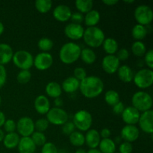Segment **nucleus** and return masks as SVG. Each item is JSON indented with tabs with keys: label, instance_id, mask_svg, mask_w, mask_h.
Wrapping results in <instances>:
<instances>
[{
	"label": "nucleus",
	"instance_id": "nucleus-53",
	"mask_svg": "<svg viewBox=\"0 0 153 153\" xmlns=\"http://www.w3.org/2000/svg\"><path fill=\"white\" fill-rule=\"evenodd\" d=\"M6 120V117H5V115L3 113L2 111H0V128L1 127H2L4 126V123H5Z\"/></svg>",
	"mask_w": 153,
	"mask_h": 153
},
{
	"label": "nucleus",
	"instance_id": "nucleus-26",
	"mask_svg": "<svg viewBox=\"0 0 153 153\" xmlns=\"http://www.w3.org/2000/svg\"><path fill=\"white\" fill-rule=\"evenodd\" d=\"M102 46L103 50L107 55H116L119 49V45H118L117 41L111 37H108V38L105 39Z\"/></svg>",
	"mask_w": 153,
	"mask_h": 153
},
{
	"label": "nucleus",
	"instance_id": "nucleus-23",
	"mask_svg": "<svg viewBox=\"0 0 153 153\" xmlns=\"http://www.w3.org/2000/svg\"><path fill=\"white\" fill-rule=\"evenodd\" d=\"M117 73L120 80L124 83H129L133 81L134 73L132 69L126 64L120 66Z\"/></svg>",
	"mask_w": 153,
	"mask_h": 153
},
{
	"label": "nucleus",
	"instance_id": "nucleus-47",
	"mask_svg": "<svg viewBox=\"0 0 153 153\" xmlns=\"http://www.w3.org/2000/svg\"><path fill=\"white\" fill-rule=\"evenodd\" d=\"M70 20L72 21L73 23L79 24V25H81L82 22H84V15L82 14V13H79V12L72 13Z\"/></svg>",
	"mask_w": 153,
	"mask_h": 153
},
{
	"label": "nucleus",
	"instance_id": "nucleus-19",
	"mask_svg": "<svg viewBox=\"0 0 153 153\" xmlns=\"http://www.w3.org/2000/svg\"><path fill=\"white\" fill-rule=\"evenodd\" d=\"M85 143L90 149H97L100 141L101 137L100 135V131L97 129H89L86 131L85 135Z\"/></svg>",
	"mask_w": 153,
	"mask_h": 153
},
{
	"label": "nucleus",
	"instance_id": "nucleus-40",
	"mask_svg": "<svg viewBox=\"0 0 153 153\" xmlns=\"http://www.w3.org/2000/svg\"><path fill=\"white\" fill-rule=\"evenodd\" d=\"M87 76H88L87 72L83 67H76L73 70V77L76 78L79 82H82V80H84Z\"/></svg>",
	"mask_w": 153,
	"mask_h": 153
},
{
	"label": "nucleus",
	"instance_id": "nucleus-31",
	"mask_svg": "<svg viewBox=\"0 0 153 153\" xmlns=\"http://www.w3.org/2000/svg\"><path fill=\"white\" fill-rule=\"evenodd\" d=\"M75 4L78 12L82 14H86L93 9L94 2L92 0H77Z\"/></svg>",
	"mask_w": 153,
	"mask_h": 153
},
{
	"label": "nucleus",
	"instance_id": "nucleus-33",
	"mask_svg": "<svg viewBox=\"0 0 153 153\" xmlns=\"http://www.w3.org/2000/svg\"><path fill=\"white\" fill-rule=\"evenodd\" d=\"M35 8L39 13H46L49 12L52 7V1L51 0H37L34 3Z\"/></svg>",
	"mask_w": 153,
	"mask_h": 153
},
{
	"label": "nucleus",
	"instance_id": "nucleus-32",
	"mask_svg": "<svg viewBox=\"0 0 153 153\" xmlns=\"http://www.w3.org/2000/svg\"><path fill=\"white\" fill-rule=\"evenodd\" d=\"M69 140L73 146L81 147L85 144V135L79 131H75L69 135Z\"/></svg>",
	"mask_w": 153,
	"mask_h": 153
},
{
	"label": "nucleus",
	"instance_id": "nucleus-18",
	"mask_svg": "<svg viewBox=\"0 0 153 153\" xmlns=\"http://www.w3.org/2000/svg\"><path fill=\"white\" fill-rule=\"evenodd\" d=\"M34 107L36 111L40 114H46L51 108L50 102L46 96L40 95L36 97L34 102Z\"/></svg>",
	"mask_w": 153,
	"mask_h": 153
},
{
	"label": "nucleus",
	"instance_id": "nucleus-29",
	"mask_svg": "<svg viewBox=\"0 0 153 153\" xmlns=\"http://www.w3.org/2000/svg\"><path fill=\"white\" fill-rule=\"evenodd\" d=\"M80 58L85 64L91 65L94 64L97 60V55L91 48H84L81 51Z\"/></svg>",
	"mask_w": 153,
	"mask_h": 153
},
{
	"label": "nucleus",
	"instance_id": "nucleus-3",
	"mask_svg": "<svg viewBox=\"0 0 153 153\" xmlns=\"http://www.w3.org/2000/svg\"><path fill=\"white\" fill-rule=\"evenodd\" d=\"M83 40L89 48H99L102 45L105 35L102 30L99 27H88L85 29Z\"/></svg>",
	"mask_w": 153,
	"mask_h": 153
},
{
	"label": "nucleus",
	"instance_id": "nucleus-10",
	"mask_svg": "<svg viewBox=\"0 0 153 153\" xmlns=\"http://www.w3.org/2000/svg\"><path fill=\"white\" fill-rule=\"evenodd\" d=\"M34 131V122L29 117H22L16 122V131L19 135L31 137Z\"/></svg>",
	"mask_w": 153,
	"mask_h": 153
},
{
	"label": "nucleus",
	"instance_id": "nucleus-14",
	"mask_svg": "<svg viewBox=\"0 0 153 153\" xmlns=\"http://www.w3.org/2000/svg\"><path fill=\"white\" fill-rule=\"evenodd\" d=\"M140 136V129L136 126L126 125L120 131V137L124 141L133 143L138 139Z\"/></svg>",
	"mask_w": 153,
	"mask_h": 153
},
{
	"label": "nucleus",
	"instance_id": "nucleus-11",
	"mask_svg": "<svg viewBox=\"0 0 153 153\" xmlns=\"http://www.w3.org/2000/svg\"><path fill=\"white\" fill-rule=\"evenodd\" d=\"M53 64V57L49 52H40L34 58V65L37 70L44 71Z\"/></svg>",
	"mask_w": 153,
	"mask_h": 153
},
{
	"label": "nucleus",
	"instance_id": "nucleus-48",
	"mask_svg": "<svg viewBox=\"0 0 153 153\" xmlns=\"http://www.w3.org/2000/svg\"><path fill=\"white\" fill-rule=\"evenodd\" d=\"M7 70L4 66L0 65V89L5 85L7 82Z\"/></svg>",
	"mask_w": 153,
	"mask_h": 153
},
{
	"label": "nucleus",
	"instance_id": "nucleus-7",
	"mask_svg": "<svg viewBox=\"0 0 153 153\" xmlns=\"http://www.w3.org/2000/svg\"><path fill=\"white\" fill-rule=\"evenodd\" d=\"M133 82L134 85L140 89H147L153 84V71L148 68H143L138 70L134 75Z\"/></svg>",
	"mask_w": 153,
	"mask_h": 153
},
{
	"label": "nucleus",
	"instance_id": "nucleus-22",
	"mask_svg": "<svg viewBox=\"0 0 153 153\" xmlns=\"http://www.w3.org/2000/svg\"><path fill=\"white\" fill-rule=\"evenodd\" d=\"M61 86L62 91H64L65 93L73 94V93L76 92L78 90H79L80 82L73 76H70L64 79Z\"/></svg>",
	"mask_w": 153,
	"mask_h": 153
},
{
	"label": "nucleus",
	"instance_id": "nucleus-25",
	"mask_svg": "<svg viewBox=\"0 0 153 153\" xmlns=\"http://www.w3.org/2000/svg\"><path fill=\"white\" fill-rule=\"evenodd\" d=\"M100 13L97 10L92 9L84 16V22L87 27H95L100 21Z\"/></svg>",
	"mask_w": 153,
	"mask_h": 153
},
{
	"label": "nucleus",
	"instance_id": "nucleus-24",
	"mask_svg": "<svg viewBox=\"0 0 153 153\" xmlns=\"http://www.w3.org/2000/svg\"><path fill=\"white\" fill-rule=\"evenodd\" d=\"M45 91L48 97L53 99L61 97L63 92L61 85L56 82H49L45 88Z\"/></svg>",
	"mask_w": 153,
	"mask_h": 153
},
{
	"label": "nucleus",
	"instance_id": "nucleus-39",
	"mask_svg": "<svg viewBox=\"0 0 153 153\" xmlns=\"http://www.w3.org/2000/svg\"><path fill=\"white\" fill-rule=\"evenodd\" d=\"M49 123L48 122L46 118H40L38 119L35 123H34V129L36 131L39 132H44L49 128Z\"/></svg>",
	"mask_w": 153,
	"mask_h": 153
},
{
	"label": "nucleus",
	"instance_id": "nucleus-51",
	"mask_svg": "<svg viewBox=\"0 0 153 153\" xmlns=\"http://www.w3.org/2000/svg\"><path fill=\"white\" fill-rule=\"evenodd\" d=\"M54 104H55V107L61 108L63 106V105H64V102H63V100L61 97H58V98L55 99V100H54Z\"/></svg>",
	"mask_w": 153,
	"mask_h": 153
},
{
	"label": "nucleus",
	"instance_id": "nucleus-12",
	"mask_svg": "<svg viewBox=\"0 0 153 153\" xmlns=\"http://www.w3.org/2000/svg\"><path fill=\"white\" fill-rule=\"evenodd\" d=\"M137 123L142 131L152 135L153 134V111L149 110L140 113Z\"/></svg>",
	"mask_w": 153,
	"mask_h": 153
},
{
	"label": "nucleus",
	"instance_id": "nucleus-36",
	"mask_svg": "<svg viewBox=\"0 0 153 153\" xmlns=\"http://www.w3.org/2000/svg\"><path fill=\"white\" fill-rule=\"evenodd\" d=\"M131 52L137 57H143L146 52V47L142 41H134L131 45Z\"/></svg>",
	"mask_w": 153,
	"mask_h": 153
},
{
	"label": "nucleus",
	"instance_id": "nucleus-58",
	"mask_svg": "<svg viewBox=\"0 0 153 153\" xmlns=\"http://www.w3.org/2000/svg\"><path fill=\"white\" fill-rule=\"evenodd\" d=\"M124 2L125 3H127V4H131V3H134V0H125L124 1Z\"/></svg>",
	"mask_w": 153,
	"mask_h": 153
},
{
	"label": "nucleus",
	"instance_id": "nucleus-49",
	"mask_svg": "<svg viewBox=\"0 0 153 153\" xmlns=\"http://www.w3.org/2000/svg\"><path fill=\"white\" fill-rule=\"evenodd\" d=\"M125 105H124L123 103L122 102L120 101L119 102L117 103L116 105L113 106L112 108V111H113V113L115 115H121L122 113L123 112L124 109H125Z\"/></svg>",
	"mask_w": 153,
	"mask_h": 153
},
{
	"label": "nucleus",
	"instance_id": "nucleus-6",
	"mask_svg": "<svg viewBox=\"0 0 153 153\" xmlns=\"http://www.w3.org/2000/svg\"><path fill=\"white\" fill-rule=\"evenodd\" d=\"M72 122L79 131H88L93 124L92 115L86 110H79L73 115Z\"/></svg>",
	"mask_w": 153,
	"mask_h": 153
},
{
	"label": "nucleus",
	"instance_id": "nucleus-1",
	"mask_svg": "<svg viewBox=\"0 0 153 153\" xmlns=\"http://www.w3.org/2000/svg\"><path fill=\"white\" fill-rule=\"evenodd\" d=\"M104 88V82L100 77L88 76L80 82L79 90L85 98L94 99L102 94Z\"/></svg>",
	"mask_w": 153,
	"mask_h": 153
},
{
	"label": "nucleus",
	"instance_id": "nucleus-35",
	"mask_svg": "<svg viewBox=\"0 0 153 153\" xmlns=\"http://www.w3.org/2000/svg\"><path fill=\"white\" fill-rule=\"evenodd\" d=\"M54 46V43L48 37H42L37 42V47L42 52H49Z\"/></svg>",
	"mask_w": 153,
	"mask_h": 153
},
{
	"label": "nucleus",
	"instance_id": "nucleus-42",
	"mask_svg": "<svg viewBox=\"0 0 153 153\" xmlns=\"http://www.w3.org/2000/svg\"><path fill=\"white\" fill-rule=\"evenodd\" d=\"M61 130H62L63 134H66V135H70L73 131H76V126L73 124L72 121H67V123L64 124L61 127Z\"/></svg>",
	"mask_w": 153,
	"mask_h": 153
},
{
	"label": "nucleus",
	"instance_id": "nucleus-21",
	"mask_svg": "<svg viewBox=\"0 0 153 153\" xmlns=\"http://www.w3.org/2000/svg\"><path fill=\"white\" fill-rule=\"evenodd\" d=\"M17 148L19 153H34L37 146L30 137H20Z\"/></svg>",
	"mask_w": 153,
	"mask_h": 153
},
{
	"label": "nucleus",
	"instance_id": "nucleus-37",
	"mask_svg": "<svg viewBox=\"0 0 153 153\" xmlns=\"http://www.w3.org/2000/svg\"><path fill=\"white\" fill-rule=\"evenodd\" d=\"M30 137L36 146H43L46 143V137L43 132L34 131Z\"/></svg>",
	"mask_w": 153,
	"mask_h": 153
},
{
	"label": "nucleus",
	"instance_id": "nucleus-28",
	"mask_svg": "<svg viewBox=\"0 0 153 153\" xmlns=\"http://www.w3.org/2000/svg\"><path fill=\"white\" fill-rule=\"evenodd\" d=\"M98 147L102 153H114L116 152L117 144L111 138L101 139Z\"/></svg>",
	"mask_w": 153,
	"mask_h": 153
},
{
	"label": "nucleus",
	"instance_id": "nucleus-60",
	"mask_svg": "<svg viewBox=\"0 0 153 153\" xmlns=\"http://www.w3.org/2000/svg\"><path fill=\"white\" fill-rule=\"evenodd\" d=\"M114 153H119V152H114Z\"/></svg>",
	"mask_w": 153,
	"mask_h": 153
},
{
	"label": "nucleus",
	"instance_id": "nucleus-15",
	"mask_svg": "<svg viewBox=\"0 0 153 153\" xmlns=\"http://www.w3.org/2000/svg\"><path fill=\"white\" fill-rule=\"evenodd\" d=\"M85 28L79 24L70 23L67 24L64 28V34L67 38L71 40H79L83 37Z\"/></svg>",
	"mask_w": 153,
	"mask_h": 153
},
{
	"label": "nucleus",
	"instance_id": "nucleus-5",
	"mask_svg": "<svg viewBox=\"0 0 153 153\" xmlns=\"http://www.w3.org/2000/svg\"><path fill=\"white\" fill-rule=\"evenodd\" d=\"M13 64L20 70H29L34 65V57L26 50H18L13 52Z\"/></svg>",
	"mask_w": 153,
	"mask_h": 153
},
{
	"label": "nucleus",
	"instance_id": "nucleus-55",
	"mask_svg": "<svg viewBox=\"0 0 153 153\" xmlns=\"http://www.w3.org/2000/svg\"><path fill=\"white\" fill-rule=\"evenodd\" d=\"M4 31V24H3L2 22H1V21H0V35H1V34H3Z\"/></svg>",
	"mask_w": 153,
	"mask_h": 153
},
{
	"label": "nucleus",
	"instance_id": "nucleus-46",
	"mask_svg": "<svg viewBox=\"0 0 153 153\" xmlns=\"http://www.w3.org/2000/svg\"><path fill=\"white\" fill-rule=\"evenodd\" d=\"M133 151V146L128 142H122L119 146V153H131Z\"/></svg>",
	"mask_w": 153,
	"mask_h": 153
},
{
	"label": "nucleus",
	"instance_id": "nucleus-56",
	"mask_svg": "<svg viewBox=\"0 0 153 153\" xmlns=\"http://www.w3.org/2000/svg\"><path fill=\"white\" fill-rule=\"evenodd\" d=\"M4 135H5V134H4V131H3L2 129H1V128H0V142L3 141V139H4Z\"/></svg>",
	"mask_w": 153,
	"mask_h": 153
},
{
	"label": "nucleus",
	"instance_id": "nucleus-8",
	"mask_svg": "<svg viewBox=\"0 0 153 153\" xmlns=\"http://www.w3.org/2000/svg\"><path fill=\"white\" fill-rule=\"evenodd\" d=\"M134 16L137 24L146 26L152 22L153 11L149 6L146 4H140L134 10Z\"/></svg>",
	"mask_w": 153,
	"mask_h": 153
},
{
	"label": "nucleus",
	"instance_id": "nucleus-52",
	"mask_svg": "<svg viewBox=\"0 0 153 153\" xmlns=\"http://www.w3.org/2000/svg\"><path fill=\"white\" fill-rule=\"evenodd\" d=\"M119 2L118 0H103L102 3L108 6H114Z\"/></svg>",
	"mask_w": 153,
	"mask_h": 153
},
{
	"label": "nucleus",
	"instance_id": "nucleus-9",
	"mask_svg": "<svg viewBox=\"0 0 153 153\" xmlns=\"http://www.w3.org/2000/svg\"><path fill=\"white\" fill-rule=\"evenodd\" d=\"M46 115V119L49 124L51 123L54 126H63L69 120L67 112L61 108H51Z\"/></svg>",
	"mask_w": 153,
	"mask_h": 153
},
{
	"label": "nucleus",
	"instance_id": "nucleus-34",
	"mask_svg": "<svg viewBox=\"0 0 153 153\" xmlns=\"http://www.w3.org/2000/svg\"><path fill=\"white\" fill-rule=\"evenodd\" d=\"M104 99L105 102L108 105L113 107L114 105L120 102V94L117 91H114V90H109L105 92Z\"/></svg>",
	"mask_w": 153,
	"mask_h": 153
},
{
	"label": "nucleus",
	"instance_id": "nucleus-17",
	"mask_svg": "<svg viewBox=\"0 0 153 153\" xmlns=\"http://www.w3.org/2000/svg\"><path fill=\"white\" fill-rule=\"evenodd\" d=\"M53 17L57 21L61 22H67L70 20L72 15V10L70 7L67 4H58L54 8L52 12Z\"/></svg>",
	"mask_w": 153,
	"mask_h": 153
},
{
	"label": "nucleus",
	"instance_id": "nucleus-41",
	"mask_svg": "<svg viewBox=\"0 0 153 153\" xmlns=\"http://www.w3.org/2000/svg\"><path fill=\"white\" fill-rule=\"evenodd\" d=\"M4 130L7 133L16 132V123L13 120L8 119L6 120L5 123H4Z\"/></svg>",
	"mask_w": 153,
	"mask_h": 153
},
{
	"label": "nucleus",
	"instance_id": "nucleus-44",
	"mask_svg": "<svg viewBox=\"0 0 153 153\" xmlns=\"http://www.w3.org/2000/svg\"><path fill=\"white\" fill-rule=\"evenodd\" d=\"M144 63L147 68L149 70L153 69V50L149 49V51H146V54L144 55Z\"/></svg>",
	"mask_w": 153,
	"mask_h": 153
},
{
	"label": "nucleus",
	"instance_id": "nucleus-38",
	"mask_svg": "<svg viewBox=\"0 0 153 153\" xmlns=\"http://www.w3.org/2000/svg\"><path fill=\"white\" fill-rule=\"evenodd\" d=\"M31 73L29 70H20L16 76V80L21 85H25L30 82Z\"/></svg>",
	"mask_w": 153,
	"mask_h": 153
},
{
	"label": "nucleus",
	"instance_id": "nucleus-50",
	"mask_svg": "<svg viewBox=\"0 0 153 153\" xmlns=\"http://www.w3.org/2000/svg\"><path fill=\"white\" fill-rule=\"evenodd\" d=\"M100 135L101 137V139L110 138V137L111 136V131L109 128H104L100 131Z\"/></svg>",
	"mask_w": 153,
	"mask_h": 153
},
{
	"label": "nucleus",
	"instance_id": "nucleus-57",
	"mask_svg": "<svg viewBox=\"0 0 153 153\" xmlns=\"http://www.w3.org/2000/svg\"><path fill=\"white\" fill-rule=\"evenodd\" d=\"M75 153H87L86 151L84 149H82V148H79L75 152Z\"/></svg>",
	"mask_w": 153,
	"mask_h": 153
},
{
	"label": "nucleus",
	"instance_id": "nucleus-16",
	"mask_svg": "<svg viewBox=\"0 0 153 153\" xmlns=\"http://www.w3.org/2000/svg\"><path fill=\"white\" fill-rule=\"evenodd\" d=\"M140 113L134 108L132 106H128L126 107L123 112L121 114L122 119L126 125H134L138 123L139 118H140Z\"/></svg>",
	"mask_w": 153,
	"mask_h": 153
},
{
	"label": "nucleus",
	"instance_id": "nucleus-54",
	"mask_svg": "<svg viewBox=\"0 0 153 153\" xmlns=\"http://www.w3.org/2000/svg\"><path fill=\"white\" fill-rule=\"evenodd\" d=\"M87 153H102L99 149H90Z\"/></svg>",
	"mask_w": 153,
	"mask_h": 153
},
{
	"label": "nucleus",
	"instance_id": "nucleus-43",
	"mask_svg": "<svg viewBox=\"0 0 153 153\" xmlns=\"http://www.w3.org/2000/svg\"><path fill=\"white\" fill-rule=\"evenodd\" d=\"M41 153H58L57 146L52 142H46L41 149Z\"/></svg>",
	"mask_w": 153,
	"mask_h": 153
},
{
	"label": "nucleus",
	"instance_id": "nucleus-4",
	"mask_svg": "<svg viewBox=\"0 0 153 153\" xmlns=\"http://www.w3.org/2000/svg\"><path fill=\"white\" fill-rule=\"evenodd\" d=\"M132 107L137 109L140 113L152 110L153 100L152 96L143 91H137L131 97Z\"/></svg>",
	"mask_w": 153,
	"mask_h": 153
},
{
	"label": "nucleus",
	"instance_id": "nucleus-45",
	"mask_svg": "<svg viewBox=\"0 0 153 153\" xmlns=\"http://www.w3.org/2000/svg\"><path fill=\"white\" fill-rule=\"evenodd\" d=\"M129 55L130 54L128 49L126 48H121L120 49H118L117 52L115 55L120 61H126L129 58Z\"/></svg>",
	"mask_w": 153,
	"mask_h": 153
},
{
	"label": "nucleus",
	"instance_id": "nucleus-20",
	"mask_svg": "<svg viewBox=\"0 0 153 153\" xmlns=\"http://www.w3.org/2000/svg\"><path fill=\"white\" fill-rule=\"evenodd\" d=\"M13 55V49L7 43H0V65H5L12 61Z\"/></svg>",
	"mask_w": 153,
	"mask_h": 153
},
{
	"label": "nucleus",
	"instance_id": "nucleus-13",
	"mask_svg": "<svg viewBox=\"0 0 153 153\" xmlns=\"http://www.w3.org/2000/svg\"><path fill=\"white\" fill-rule=\"evenodd\" d=\"M120 66V61L115 55H107L102 60V67L104 72L108 74H114L117 72Z\"/></svg>",
	"mask_w": 153,
	"mask_h": 153
},
{
	"label": "nucleus",
	"instance_id": "nucleus-59",
	"mask_svg": "<svg viewBox=\"0 0 153 153\" xmlns=\"http://www.w3.org/2000/svg\"><path fill=\"white\" fill-rule=\"evenodd\" d=\"M1 97H0V105H1Z\"/></svg>",
	"mask_w": 153,
	"mask_h": 153
},
{
	"label": "nucleus",
	"instance_id": "nucleus-27",
	"mask_svg": "<svg viewBox=\"0 0 153 153\" xmlns=\"http://www.w3.org/2000/svg\"><path fill=\"white\" fill-rule=\"evenodd\" d=\"M19 140H20V137L16 132L7 133L4 135V139H3V144L7 149H13L17 147Z\"/></svg>",
	"mask_w": 153,
	"mask_h": 153
},
{
	"label": "nucleus",
	"instance_id": "nucleus-30",
	"mask_svg": "<svg viewBox=\"0 0 153 153\" xmlns=\"http://www.w3.org/2000/svg\"><path fill=\"white\" fill-rule=\"evenodd\" d=\"M148 34V30L146 26L136 24L131 30V35L135 41H141L146 37Z\"/></svg>",
	"mask_w": 153,
	"mask_h": 153
},
{
	"label": "nucleus",
	"instance_id": "nucleus-2",
	"mask_svg": "<svg viewBox=\"0 0 153 153\" xmlns=\"http://www.w3.org/2000/svg\"><path fill=\"white\" fill-rule=\"evenodd\" d=\"M82 48L74 42H68L63 45L59 51L60 61L64 64H72L80 58Z\"/></svg>",
	"mask_w": 153,
	"mask_h": 153
}]
</instances>
